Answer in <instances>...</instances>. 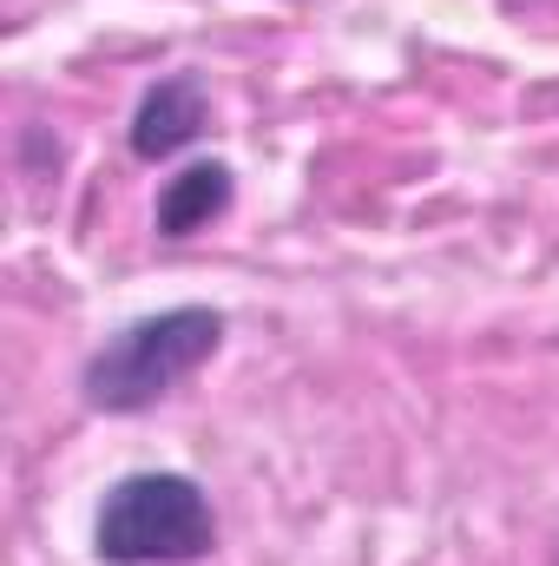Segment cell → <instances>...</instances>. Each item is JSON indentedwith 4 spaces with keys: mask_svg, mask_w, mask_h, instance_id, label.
Here are the masks:
<instances>
[{
    "mask_svg": "<svg viewBox=\"0 0 559 566\" xmlns=\"http://www.w3.org/2000/svg\"><path fill=\"white\" fill-rule=\"evenodd\" d=\"M218 349H224V310H211V303L151 310L139 323L113 329V336L86 356L80 396H86L93 416H145V409H158L178 382H191Z\"/></svg>",
    "mask_w": 559,
    "mask_h": 566,
    "instance_id": "6da1fadb",
    "label": "cell"
},
{
    "mask_svg": "<svg viewBox=\"0 0 559 566\" xmlns=\"http://www.w3.org/2000/svg\"><path fill=\"white\" fill-rule=\"evenodd\" d=\"M218 547L211 494L178 468L119 474L93 514V554L99 566H198Z\"/></svg>",
    "mask_w": 559,
    "mask_h": 566,
    "instance_id": "7a4b0ae2",
    "label": "cell"
},
{
    "mask_svg": "<svg viewBox=\"0 0 559 566\" xmlns=\"http://www.w3.org/2000/svg\"><path fill=\"white\" fill-rule=\"evenodd\" d=\"M204 126H211V93H204V80H198V73H165V80H151L139 93L133 126H126V145H133V158L158 165V158H178L184 145H198Z\"/></svg>",
    "mask_w": 559,
    "mask_h": 566,
    "instance_id": "3957f363",
    "label": "cell"
},
{
    "mask_svg": "<svg viewBox=\"0 0 559 566\" xmlns=\"http://www.w3.org/2000/svg\"><path fill=\"white\" fill-rule=\"evenodd\" d=\"M231 198H238V171L224 158H198V165L165 178L151 224H158V238H198L231 211Z\"/></svg>",
    "mask_w": 559,
    "mask_h": 566,
    "instance_id": "277c9868",
    "label": "cell"
}]
</instances>
